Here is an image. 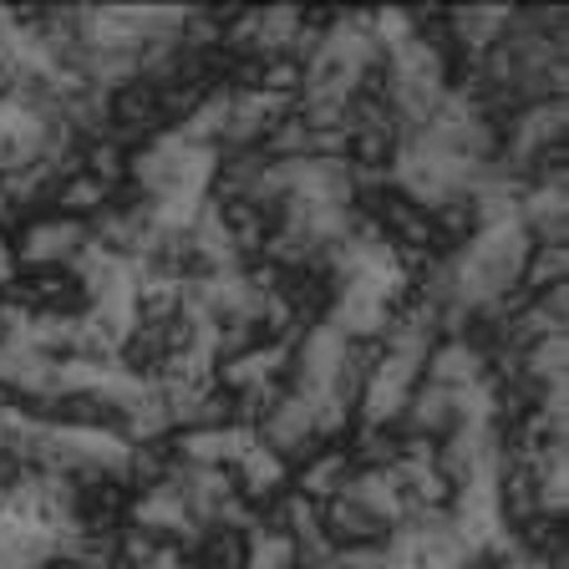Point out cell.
<instances>
[{"label":"cell","mask_w":569,"mask_h":569,"mask_svg":"<svg viewBox=\"0 0 569 569\" xmlns=\"http://www.w3.org/2000/svg\"><path fill=\"white\" fill-rule=\"evenodd\" d=\"M87 239H92V234H87L82 219H67V213H51V219H31V224L21 229V239L11 244L16 270H21V264H26L31 274L67 270Z\"/></svg>","instance_id":"1"},{"label":"cell","mask_w":569,"mask_h":569,"mask_svg":"<svg viewBox=\"0 0 569 569\" xmlns=\"http://www.w3.org/2000/svg\"><path fill=\"white\" fill-rule=\"evenodd\" d=\"M565 118H569L565 102H533V107H523L519 118H513L509 148H503V168H533L545 153H555L559 142H565Z\"/></svg>","instance_id":"2"},{"label":"cell","mask_w":569,"mask_h":569,"mask_svg":"<svg viewBox=\"0 0 569 569\" xmlns=\"http://www.w3.org/2000/svg\"><path fill=\"white\" fill-rule=\"evenodd\" d=\"M468 387H432V381H417L412 397H407V427H412V438H427V442H442L452 438L468 417Z\"/></svg>","instance_id":"3"},{"label":"cell","mask_w":569,"mask_h":569,"mask_svg":"<svg viewBox=\"0 0 569 569\" xmlns=\"http://www.w3.org/2000/svg\"><path fill=\"white\" fill-rule=\"evenodd\" d=\"M254 438H260L274 458H296V452L316 448V412H310V397L284 391L280 402L254 422Z\"/></svg>","instance_id":"4"},{"label":"cell","mask_w":569,"mask_h":569,"mask_svg":"<svg viewBox=\"0 0 569 569\" xmlns=\"http://www.w3.org/2000/svg\"><path fill=\"white\" fill-rule=\"evenodd\" d=\"M132 529H148V533H183L189 545H203V529L189 519V503L178 493L173 473L148 483L138 498H132Z\"/></svg>","instance_id":"5"},{"label":"cell","mask_w":569,"mask_h":569,"mask_svg":"<svg viewBox=\"0 0 569 569\" xmlns=\"http://www.w3.org/2000/svg\"><path fill=\"white\" fill-rule=\"evenodd\" d=\"M483 377H488L483 351H478L468 336H448V341H438L422 361V381H432V387H478Z\"/></svg>","instance_id":"6"},{"label":"cell","mask_w":569,"mask_h":569,"mask_svg":"<svg viewBox=\"0 0 569 569\" xmlns=\"http://www.w3.org/2000/svg\"><path fill=\"white\" fill-rule=\"evenodd\" d=\"M513 11L509 6H458V11H448V31L462 41V51L468 57H483L488 47H498L503 41V31H509Z\"/></svg>","instance_id":"7"},{"label":"cell","mask_w":569,"mask_h":569,"mask_svg":"<svg viewBox=\"0 0 569 569\" xmlns=\"http://www.w3.org/2000/svg\"><path fill=\"white\" fill-rule=\"evenodd\" d=\"M229 478H234V493L239 498H260V503H264L270 493H280V488H284L290 468H284V458H274V452L254 438L244 452H239L234 468H229Z\"/></svg>","instance_id":"8"},{"label":"cell","mask_w":569,"mask_h":569,"mask_svg":"<svg viewBox=\"0 0 569 569\" xmlns=\"http://www.w3.org/2000/svg\"><path fill=\"white\" fill-rule=\"evenodd\" d=\"M300 26H306L300 6H264V11H254V47H249V57H260V61L284 57Z\"/></svg>","instance_id":"9"},{"label":"cell","mask_w":569,"mask_h":569,"mask_svg":"<svg viewBox=\"0 0 569 569\" xmlns=\"http://www.w3.org/2000/svg\"><path fill=\"white\" fill-rule=\"evenodd\" d=\"M51 199H57V209L67 213V219H87V213H102L107 203H112V183H102V178L87 173V168H71L67 178H57Z\"/></svg>","instance_id":"10"},{"label":"cell","mask_w":569,"mask_h":569,"mask_svg":"<svg viewBox=\"0 0 569 569\" xmlns=\"http://www.w3.org/2000/svg\"><path fill=\"white\" fill-rule=\"evenodd\" d=\"M351 473H356L351 452H341V448L320 452V458H310L306 468H300V498H310V503H331V498L351 483Z\"/></svg>","instance_id":"11"},{"label":"cell","mask_w":569,"mask_h":569,"mask_svg":"<svg viewBox=\"0 0 569 569\" xmlns=\"http://www.w3.org/2000/svg\"><path fill=\"white\" fill-rule=\"evenodd\" d=\"M244 569H300V555L290 545L284 529H270V523H254L244 533Z\"/></svg>","instance_id":"12"},{"label":"cell","mask_w":569,"mask_h":569,"mask_svg":"<svg viewBox=\"0 0 569 569\" xmlns=\"http://www.w3.org/2000/svg\"><path fill=\"white\" fill-rule=\"evenodd\" d=\"M565 361H569V341H565V336H545V341H533L529 351H519L523 381H533L539 391H549V387H559V381H565Z\"/></svg>","instance_id":"13"},{"label":"cell","mask_w":569,"mask_h":569,"mask_svg":"<svg viewBox=\"0 0 569 569\" xmlns=\"http://www.w3.org/2000/svg\"><path fill=\"white\" fill-rule=\"evenodd\" d=\"M565 270H569V254L565 244H533L529 260H523V274H519V290L523 296H545L555 284H565Z\"/></svg>","instance_id":"14"},{"label":"cell","mask_w":569,"mask_h":569,"mask_svg":"<svg viewBox=\"0 0 569 569\" xmlns=\"http://www.w3.org/2000/svg\"><path fill=\"white\" fill-rule=\"evenodd\" d=\"M16 284V254H11V244L0 239V290H11Z\"/></svg>","instance_id":"15"}]
</instances>
